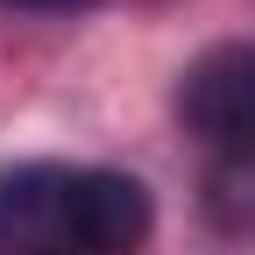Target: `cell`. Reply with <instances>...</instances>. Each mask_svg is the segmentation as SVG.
<instances>
[{
    "mask_svg": "<svg viewBox=\"0 0 255 255\" xmlns=\"http://www.w3.org/2000/svg\"><path fill=\"white\" fill-rule=\"evenodd\" d=\"M0 255H92L78 220V170L21 163L0 177Z\"/></svg>",
    "mask_w": 255,
    "mask_h": 255,
    "instance_id": "2",
    "label": "cell"
},
{
    "mask_svg": "<svg viewBox=\"0 0 255 255\" xmlns=\"http://www.w3.org/2000/svg\"><path fill=\"white\" fill-rule=\"evenodd\" d=\"M14 7H36V14H71V7H92V0H14Z\"/></svg>",
    "mask_w": 255,
    "mask_h": 255,
    "instance_id": "4",
    "label": "cell"
},
{
    "mask_svg": "<svg viewBox=\"0 0 255 255\" xmlns=\"http://www.w3.org/2000/svg\"><path fill=\"white\" fill-rule=\"evenodd\" d=\"M78 220H85L92 255H135L156 227L149 184L128 177V170H78Z\"/></svg>",
    "mask_w": 255,
    "mask_h": 255,
    "instance_id": "3",
    "label": "cell"
},
{
    "mask_svg": "<svg viewBox=\"0 0 255 255\" xmlns=\"http://www.w3.org/2000/svg\"><path fill=\"white\" fill-rule=\"evenodd\" d=\"M177 114L213 163H255V43L206 50L177 85Z\"/></svg>",
    "mask_w": 255,
    "mask_h": 255,
    "instance_id": "1",
    "label": "cell"
}]
</instances>
